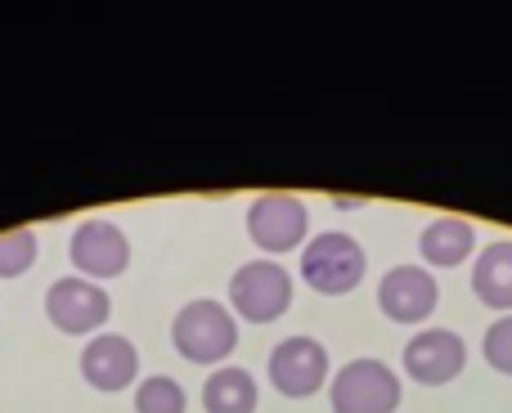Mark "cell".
<instances>
[{"mask_svg": "<svg viewBox=\"0 0 512 413\" xmlns=\"http://www.w3.org/2000/svg\"><path fill=\"white\" fill-rule=\"evenodd\" d=\"M256 400H261V387L248 369L239 364H221L212 369V378L203 382V409L207 413H256Z\"/></svg>", "mask_w": 512, "mask_h": 413, "instance_id": "obj_14", "label": "cell"}, {"mask_svg": "<svg viewBox=\"0 0 512 413\" xmlns=\"http://www.w3.org/2000/svg\"><path fill=\"white\" fill-rule=\"evenodd\" d=\"M292 306V274L283 270L270 256H256V261L239 265L230 279V310L234 319H248V324H274L283 319Z\"/></svg>", "mask_w": 512, "mask_h": 413, "instance_id": "obj_4", "label": "cell"}, {"mask_svg": "<svg viewBox=\"0 0 512 413\" xmlns=\"http://www.w3.org/2000/svg\"><path fill=\"white\" fill-rule=\"evenodd\" d=\"M171 346H176L189 364L221 369L234 355V346H239V319H234V310L225 306V301L194 297L171 319Z\"/></svg>", "mask_w": 512, "mask_h": 413, "instance_id": "obj_1", "label": "cell"}, {"mask_svg": "<svg viewBox=\"0 0 512 413\" xmlns=\"http://www.w3.org/2000/svg\"><path fill=\"white\" fill-rule=\"evenodd\" d=\"M364 270H369V256L342 229H328V234L306 238L301 247V283L319 297H346L364 283Z\"/></svg>", "mask_w": 512, "mask_h": 413, "instance_id": "obj_2", "label": "cell"}, {"mask_svg": "<svg viewBox=\"0 0 512 413\" xmlns=\"http://www.w3.org/2000/svg\"><path fill=\"white\" fill-rule=\"evenodd\" d=\"M481 355H486V364L495 373H508V378H512V315H499L495 324L486 328Z\"/></svg>", "mask_w": 512, "mask_h": 413, "instance_id": "obj_17", "label": "cell"}, {"mask_svg": "<svg viewBox=\"0 0 512 413\" xmlns=\"http://www.w3.org/2000/svg\"><path fill=\"white\" fill-rule=\"evenodd\" d=\"M189 396L176 378L167 373H149V378L135 382V413H185Z\"/></svg>", "mask_w": 512, "mask_h": 413, "instance_id": "obj_16", "label": "cell"}, {"mask_svg": "<svg viewBox=\"0 0 512 413\" xmlns=\"http://www.w3.org/2000/svg\"><path fill=\"white\" fill-rule=\"evenodd\" d=\"M265 373H270V387L279 391V396L310 400L315 391L328 387V351H324V342H315V337L292 333L270 351Z\"/></svg>", "mask_w": 512, "mask_h": 413, "instance_id": "obj_7", "label": "cell"}, {"mask_svg": "<svg viewBox=\"0 0 512 413\" xmlns=\"http://www.w3.org/2000/svg\"><path fill=\"white\" fill-rule=\"evenodd\" d=\"M328 405L333 413H396L400 409V378L387 360L360 355L342 364L328 378Z\"/></svg>", "mask_w": 512, "mask_h": 413, "instance_id": "obj_3", "label": "cell"}, {"mask_svg": "<svg viewBox=\"0 0 512 413\" xmlns=\"http://www.w3.org/2000/svg\"><path fill=\"white\" fill-rule=\"evenodd\" d=\"M68 256L81 279L108 283V279H117V274H126V265H131V238H126V229L113 225V220L90 216L72 229Z\"/></svg>", "mask_w": 512, "mask_h": 413, "instance_id": "obj_8", "label": "cell"}, {"mask_svg": "<svg viewBox=\"0 0 512 413\" xmlns=\"http://www.w3.org/2000/svg\"><path fill=\"white\" fill-rule=\"evenodd\" d=\"M378 306L391 324H427L441 306V283L427 265H391L378 283Z\"/></svg>", "mask_w": 512, "mask_h": 413, "instance_id": "obj_9", "label": "cell"}, {"mask_svg": "<svg viewBox=\"0 0 512 413\" xmlns=\"http://www.w3.org/2000/svg\"><path fill=\"white\" fill-rule=\"evenodd\" d=\"M81 378H86V387L104 391V396L135 387L140 382V351H135V342L122 333H108V328L86 337V346H81Z\"/></svg>", "mask_w": 512, "mask_h": 413, "instance_id": "obj_11", "label": "cell"}, {"mask_svg": "<svg viewBox=\"0 0 512 413\" xmlns=\"http://www.w3.org/2000/svg\"><path fill=\"white\" fill-rule=\"evenodd\" d=\"M45 315L68 337H95V333H104L108 315H113V297H108L104 283L68 274V279H54L45 288Z\"/></svg>", "mask_w": 512, "mask_h": 413, "instance_id": "obj_5", "label": "cell"}, {"mask_svg": "<svg viewBox=\"0 0 512 413\" xmlns=\"http://www.w3.org/2000/svg\"><path fill=\"white\" fill-rule=\"evenodd\" d=\"M477 247H481L477 229L463 216H436V220H427L423 234H418V252H423V261L432 265V270H454V265L472 261Z\"/></svg>", "mask_w": 512, "mask_h": 413, "instance_id": "obj_12", "label": "cell"}, {"mask_svg": "<svg viewBox=\"0 0 512 413\" xmlns=\"http://www.w3.org/2000/svg\"><path fill=\"white\" fill-rule=\"evenodd\" d=\"M472 292L481 306L508 315L512 310V238H495L472 261Z\"/></svg>", "mask_w": 512, "mask_h": 413, "instance_id": "obj_13", "label": "cell"}, {"mask_svg": "<svg viewBox=\"0 0 512 413\" xmlns=\"http://www.w3.org/2000/svg\"><path fill=\"white\" fill-rule=\"evenodd\" d=\"M41 261V234L27 225L0 229V279H18Z\"/></svg>", "mask_w": 512, "mask_h": 413, "instance_id": "obj_15", "label": "cell"}, {"mask_svg": "<svg viewBox=\"0 0 512 413\" xmlns=\"http://www.w3.org/2000/svg\"><path fill=\"white\" fill-rule=\"evenodd\" d=\"M306 234H310V211L297 194H256L248 203V238L270 261L306 247Z\"/></svg>", "mask_w": 512, "mask_h": 413, "instance_id": "obj_6", "label": "cell"}, {"mask_svg": "<svg viewBox=\"0 0 512 413\" xmlns=\"http://www.w3.org/2000/svg\"><path fill=\"white\" fill-rule=\"evenodd\" d=\"M468 364V342L454 328H418L405 346V373L418 387H445Z\"/></svg>", "mask_w": 512, "mask_h": 413, "instance_id": "obj_10", "label": "cell"}]
</instances>
